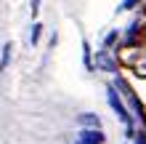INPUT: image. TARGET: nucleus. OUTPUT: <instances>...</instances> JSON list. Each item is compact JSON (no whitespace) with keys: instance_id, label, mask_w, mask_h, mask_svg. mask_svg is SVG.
<instances>
[{"instance_id":"nucleus-8","label":"nucleus","mask_w":146,"mask_h":144,"mask_svg":"<svg viewBox=\"0 0 146 144\" xmlns=\"http://www.w3.org/2000/svg\"><path fill=\"white\" fill-rule=\"evenodd\" d=\"M82 62L88 70H93V59H90V46H88V40H82Z\"/></svg>"},{"instance_id":"nucleus-13","label":"nucleus","mask_w":146,"mask_h":144,"mask_svg":"<svg viewBox=\"0 0 146 144\" xmlns=\"http://www.w3.org/2000/svg\"><path fill=\"white\" fill-rule=\"evenodd\" d=\"M135 70H138V72H141V75H143V64H135Z\"/></svg>"},{"instance_id":"nucleus-10","label":"nucleus","mask_w":146,"mask_h":144,"mask_svg":"<svg viewBox=\"0 0 146 144\" xmlns=\"http://www.w3.org/2000/svg\"><path fill=\"white\" fill-rule=\"evenodd\" d=\"M138 3H141V0H122V3H119V8H117V11H130V8H135Z\"/></svg>"},{"instance_id":"nucleus-4","label":"nucleus","mask_w":146,"mask_h":144,"mask_svg":"<svg viewBox=\"0 0 146 144\" xmlns=\"http://www.w3.org/2000/svg\"><path fill=\"white\" fill-rule=\"evenodd\" d=\"M96 70H104V72H117V62L111 59L109 51H101L96 56Z\"/></svg>"},{"instance_id":"nucleus-12","label":"nucleus","mask_w":146,"mask_h":144,"mask_svg":"<svg viewBox=\"0 0 146 144\" xmlns=\"http://www.w3.org/2000/svg\"><path fill=\"white\" fill-rule=\"evenodd\" d=\"M29 8H32V16H37V11H40V0H29Z\"/></svg>"},{"instance_id":"nucleus-3","label":"nucleus","mask_w":146,"mask_h":144,"mask_svg":"<svg viewBox=\"0 0 146 144\" xmlns=\"http://www.w3.org/2000/svg\"><path fill=\"white\" fill-rule=\"evenodd\" d=\"M74 144H104V133H101V128H82L77 133Z\"/></svg>"},{"instance_id":"nucleus-2","label":"nucleus","mask_w":146,"mask_h":144,"mask_svg":"<svg viewBox=\"0 0 146 144\" xmlns=\"http://www.w3.org/2000/svg\"><path fill=\"white\" fill-rule=\"evenodd\" d=\"M117 88L122 91V96L127 99V104H130V109H133V117H138V120H143V109H141V104H138V99H135V94L130 91V86L122 80V78H117Z\"/></svg>"},{"instance_id":"nucleus-7","label":"nucleus","mask_w":146,"mask_h":144,"mask_svg":"<svg viewBox=\"0 0 146 144\" xmlns=\"http://www.w3.org/2000/svg\"><path fill=\"white\" fill-rule=\"evenodd\" d=\"M11 51H13V46H11V43H5V46H3V56H0V72H5L8 62H11Z\"/></svg>"},{"instance_id":"nucleus-9","label":"nucleus","mask_w":146,"mask_h":144,"mask_svg":"<svg viewBox=\"0 0 146 144\" xmlns=\"http://www.w3.org/2000/svg\"><path fill=\"white\" fill-rule=\"evenodd\" d=\"M40 32H42V27L35 21V24H32V29H29V43H32V46H37V40H40Z\"/></svg>"},{"instance_id":"nucleus-6","label":"nucleus","mask_w":146,"mask_h":144,"mask_svg":"<svg viewBox=\"0 0 146 144\" xmlns=\"http://www.w3.org/2000/svg\"><path fill=\"white\" fill-rule=\"evenodd\" d=\"M138 29H141V21H138V19H133L130 24H127V35H125V43H127V46L133 43V38H135V32H138Z\"/></svg>"},{"instance_id":"nucleus-1","label":"nucleus","mask_w":146,"mask_h":144,"mask_svg":"<svg viewBox=\"0 0 146 144\" xmlns=\"http://www.w3.org/2000/svg\"><path fill=\"white\" fill-rule=\"evenodd\" d=\"M106 99H109V107H111V109L117 112V117H119V120L125 123V128H127V136L133 139V115L127 112V109H125V104L119 101V96H117L114 86H109V88H106Z\"/></svg>"},{"instance_id":"nucleus-11","label":"nucleus","mask_w":146,"mask_h":144,"mask_svg":"<svg viewBox=\"0 0 146 144\" xmlns=\"http://www.w3.org/2000/svg\"><path fill=\"white\" fill-rule=\"evenodd\" d=\"M117 38H119V32H117V29H111V32H109V35L104 38V46L109 48V46H111V43H114V40H117Z\"/></svg>"},{"instance_id":"nucleus-5","label":"nucleus","mask_w":146,"mask_h":144,"mask_svg":"<svg viewBox=\"0 0 146 144\" xmlns=\"http://www.w3.org/2000/svg\"><path fill=\"white\" fill-rule=\"evenodd\" d=\"M80 125H82V128H101V120H98V115L85 112V115L80 117Z\"/></svg>"}]
</instances>
